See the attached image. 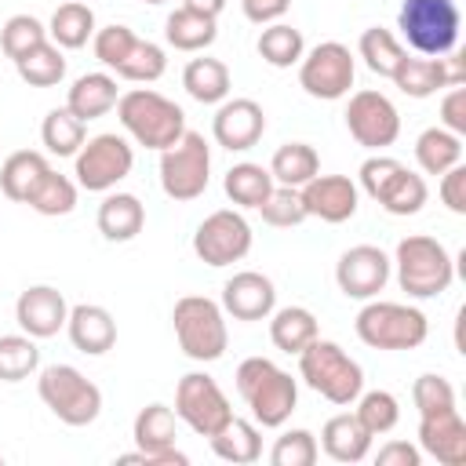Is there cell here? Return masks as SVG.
I'll return each mask as SVG.
<instances>
[{"label": "cell", "instance_id": "cell-1", "mask_svg": "<svg viewBox=\"0 0 466 466\" xmlns=\"http://www.w3.org/2000/svg\"><path fill=\"white\" fill-rule=\"evenodd\" d=\"M116 116L131 131V138L146 149H167L186 131V113L171 98L149 87H135L116 98Z\"/></svg>", "mask_w": 466, "mask_h": 466}, {"label": "cell", "instance_id": "cell-2", "mask_svg": "<svg viewBox=\"0 0 466 466\" xmlns=\"http://www.w3.org/2000/svg\"><path fill=\"white\" fill-rule=\"evenodd\" d=\"M237 390L262 426H284L299 404L295 379L266 357H248L237 368Z\"/></svg>", "mask_w": 466, "mask_h": 466}, {"label": "cell", "instance_id": "cell-3", "mask_svg": "<svg viewBox=\"0 0 466 466\" xmlns=\"http://www.w3.org/2000/svg\"><path fill=\"white\" fill-rule=\"evenodd\" d=\"M299 371H302L306 386L317 390L331 404H353L364 390L360 364L339 342H328V339H313L299 353Z\"/></svg>", "mask_w": 466, "mask_h": 466}, {"label": "cell", "instance_id": "cell-4", "mask_svg": "<svg viewBox=\"0 0 466 466\" xmlns=\"http://www.w3.org/2000/svg\"><path fill=\"white\" fill-rule=\"evenodd\" d=\"M455 277V262L448 255V248L426 233H411L397 244V280L408 295L415 299H430L448 291Z\"/></svg>", "mask_w": 466, "mask_h": 466}, {"label": "cell", "instance_id": "cell-5", "mask_svg": "<svg viewBox=\"0 0 466 466\" xmlns=\"http://www.w3.org/2000/svg\"><path fill=\"white\" fill-rule=\"evenodd\" d=\"M175 339L189 360H218L226 353V320L208 295H182L171 309Z\"/></svg>", "mask_w": 466, "mask_h": 466}, {"label": "cell", "instance_id": "cell-6", "mask_svg": "<svg viewBox=\"0 0 466 466\" xmlns=\"http://www.w3.org/2000/svg\"><path fill=\"white\" fill-rule=\"evenodd\" d=\"M426 313L404 302H368L357 313V335L371 350H415L426 342Z\"/></svg>", "mask_w": 466, "mask_h": 466}, {"label": "cell", "instance_id": "cell-7", "mask_svg": "<svg viewBox=\"0 0 466 466\" xmlns=\"http://www.w3.org/2000/svg\"><path fill=\"white\" fill-rule=\"evenodd\" d=\"M40 400L66 422V426H87L102 411V390L84 379L73 364H51L40 371Z\"/></svg>", "mask_w": 466, "mask_h": 466}, {"label": "cell", "instance_id": "cell-8", "mask_svg": "<svg viewBox=\"0 0 466 466\" xmlns=\"http://www.w3.org/2000/svg\"><path fill=\"white\" fill-rule=\"evenodd\" d=\"M397 29L422 55H448L459 40L455 0H404L397 11Z\"/></svg>", "mask_w": 466, "mask_h": 466}, {"label": "cell", "instance_id": "cell-9", "mask_svg": "<svg viewBox=\"0 0 466 466\" xmlns=\"http://www.w3.org/2000/svg\"><path fill=\"white\" fill-rule=\"evenodd\" d=\"M211 153L200 131H182V138L160 149V186L171 200H197L208 189Z\"/></svg>", "mask_w": 466, "mask_h": 466}, {"label": "cell", "instance_id": "cell-10", "mask_svg": "<svg viewBox=\"0 0 466 466\" xmlns=\"http://www.w3.org/2000/svg\"><path fill=\"white\" fill-rule=\"evenodd\" d=\"M138 451L131 455H120L116 462L120 466H186L189 459L175 448V437H178V415L167 408V404H146L138 415H135V430H131Z\"/></svg>", "mask_w": 466, "mask_h": 466}, {"label": "cell", "instance_id": "cell-11", "mask_svg": "<svg viewBox=\"0 0 466 466\" xmlns=\"http://www.w3.org/2000/svg\"><path fill=\"white\" fill-rule=\"evenodd\" d=\"M175 415L200 437H211L215 430H222L233 415L226 393L218 390V382L204 371H189L178 379V390H175Z\"/></svg>", "mask_w": 466, "mask_h": 466}, {"label": "cell", "instance_id": "cell-12", "mask_svg": "<svg viewBox=\"0 0 466 466\" xmlns=\"http://www.w3.org/2000/svg\"><path fill=\"white\" fill-rule=\"evenodd\" d=\"M131 164H135L131 146L120 135L102 131L95 138H84V146L76 149V182L91 193H102L113 189L120 178H127Z\"/></svg>", "mask_w": 466, "mask_h": 466}, {"label": "cell", "instance_id": "cell-13", "mask_svg": "<svg viewBox=\"0 0 466 466\" xmlns=\"http://www.w3.org/2000/svg\"><path fill=\"white\" fill-rule=\"evenodd\" d=\"M353 73H357V66H353L350 47L339 44V40H324V44H317V47L302 58V66H299V84H302L306 95L331 102V98H342V95L353 87Z\"/></svg>", "mask_w": 466, "mask_h": 466}, {"label": "cell", "instance_id": "cell-14", "mask_svg": "<svg viewBox=\"0 0 466 466\" xmlns=\"http://www.w3.org/2000/svg\"><path fill=\"white\" fill-rule=\"evenodd\" d=\"M193 251L208 266H229L251 251V226L240 211H211L193 233Z\"/></svg>", "mask_w": 466, "mask_h": 466}, {"label": "cell", "instance_id": "cell-15", "mask_svg": "<svg viewBox=\"0 0 466 466\" xmlns=\"http://www.w3.org/2000/svg\"><path fill=\"white\" fill-rule=\"evenodd\" d=\"M346 127L350 135L368 146V149H382V146H393L397 135H400V116H397V106L382 95V91H357L346 106Z\"/></svg>", "mask_w": 466, "mask_h": 466}, {"label": "cell", "instance_id": "cell-16", "mask_svg": "<svg viewBox=\"0 0 466 466\" xmlns=\"http://www.w3.org/2000/svg\"><path fill=\"white\" fill-rule=\"evenodd\" d=\"M335 280H339L342 295H350V299H371L390 280V258L375 244H357V248H350V251L339 255Z\"/></svg>", "mask_w": 466, "mask_h": 466}, {"label": "cell", "instance_id": "cell-17", "mask_svg": "<svg viewBox=\"0 0 466 466\" xmlns=\"http://www.w3.org/2000/svg\"><path fill=\"white\" fill-rule=\"evenodd\" d=\"M66 317H69V306H66L62 291L51 288V284H33V288H25V291L18 295V302H15V320H18V328H22L25 335H33V339H51V335H58V328L66 324Z\"/></svg>", "mask_w": 466, "mask_h": 466}, {"label": "cell", "instance_id": "cell-18", "mask_svg": "<svg viewBox=\"0 0 466 466\" xmlns=\"http://www.w3.org/2000/svg\"><path fill=\"white\" fill-rule=\"evenodd\" d=\"M211 131H215V142L226 149H251L266 131V113L255 98L222 102L211 120Z\"/></svg>", "mask_w": 466, "mask_h": 466}, {"label": "cell", "instance_id": "cell-19", "mask_svg": "<svg viewBox=\"0 0 466 466\" xmlns=\"http://www.w3.org/2000/svg\"><path fill=\"white\" fill-rule=\"evenodd\" d=\"M299 197L306 204V215H317L324 222H346L357 211V186L346 175H313L306 186H299Z\"/></svg>", "mask_w": 466, "mask_h": 466}, {"label": "cell", "instance_id": "cell-20", "mask_svg": "<svg viewBox=\"0 0 466 466\" xmlns=\"http://www.w3.org/2000/svg\"><path fill=\"white\" fill-rule=\"evenodd\" d=\"M273 302H277V291L266 273L240 269L222 284V306L237 320H262L273 313Z\"/></svg>", "mask_w": 466, "mask_h": 466}, {"label": "cell", "instance_id": "cell-21", "mask_svg": "<svg viewBox=\"0 0 466 466\" xmlns=\"http://www.w3.org/2000/svg\"><path fill=\"white\" fill-rule=\"evenodd\" d=\"M419 444L441 466H466V422H462V415L455 408L422 415V422H419Z\"/></svg>", "mask_w": 466, "mask_h": 466}, {"label": "cell", "instance_id": "cell-22", "mask_svg": "<svg viewBox=\"0 0 466 466\" xmlns=\"http://www.w3.org/2000/svg\"><path fill=\"white\" fill-rule=\"evenodd\" d=\"M66 328H69L73 346L80 353H91V357L113 350V342H116V320H113V313L106 306H95V302L73 306L69 317H66Z\"/></svg>", "mask_w": 466, "mask_h": 466}, {"label": "cell", "instance_id": "cell-23", "mask_svg": "<svg viewBox=\"0 0 466 466\" xmlns=\"http://www.w3.org/2000/svg\"><path fill=\"white\" fill-rule=\"evenodd\" d=\"M320 444H324V451H328L335 462H360V459L368 455V448H371V433L364 430V422H360L357 415L342 411V415H331V419L324 422Z\"/></svg>", "mask_w": 466, "mask_h": 466}, {"label": "cell", "instance_id": "cell-24", "mask_svg": "<svg viewBox=\"0 0 466 466\" xmlns=\"http://www.w3.org/2000/svg\"><path fill=\"white\" fill-rule=\"evenodd\" d=\"M146 226V208L135 193H109L102 204H98V233L106 240H131L138 237Z\"/></svg>", "mask_w": 466, "mask_h": 466}, {"label": "cell", "instance_id": "cell-25", "mask_svg": "<svg viewBox=\"0 0 466 466\" xmlns=\"http://www.w3.org/2000/svg\"><path fill=\"white\" fill-rule=\"evenodd\" d=\"M116 98H120V95H116V80H113L109 73H84V76L73 80L66 106L87 124V120H95V116H106V113L116 106Z\"/></svg>", "mask_w": 466, "mask_h": 466}, {"label": "cell", "instance_id": "cell-26", "mask_svg": "<svg viewBox=\"0 0 466 466\" xmlns=\"http://www.w3.org/2000/svg\"><path fill=\"white\" fill-rule=\"evenodd\" d=\"M215 15H204V11H193V7H175L164 22V36L171 47L178 51H200L215 40Z\"/></svg>", "mask_w": 466, "mask_h": 466}, {"label": "cell", "instance_id": "cell-27", "mask_svg": "<svg viewBox=\"0 0 466 466\" xmlns=\"http://www.w3.org/2000/svg\"><path fill=\"white\" fill-rule=\"evenodd\" d=\"M44 171H47L44 153H36V149H18V153H11V157L4 160V167H0V189H4V197L25 204Z\"/></svg>", "mask_w": 466, "mask_h": 466}, {"label": "cell", "instance_id": "cell-28", "mask_svg": "<svg viewBox=\"0 0 466 466\" xmlns=\"http://www.w3.org/2000/svg\"><path fill=\"white\" fill-rule=\"evenodd\" d=\"M269 339L284 353H302L317 339V317L306 306H284L269 320Z\"/></svg>", "mask_w": 466, "mask_h": 466}, {"label": "cell", "instance_id": "cell-29", "mask_svg": "<svg viewBox=\"0 0 466 466\" xmlns=\"http://www.w3.org/2000/svg\"><path fill=\"white\" fill-rule=\"evenodd\" d=\"M404 95H411V98H430L437 87H448V76H444V62H441V55H433V58H400L397 62V69H393V76H390Z\"/></svg>", "mask_w": 466, "mask_h": 466}, {"label": "cell", "instance_id": "cell-30", "mask_svg": "<svg viewBox=\"0 0 466 466\" xmlns=\"http://www.w3.org/2000/svg\"><path fill=\"white\" fill-rule=\"evenodd\" d=\"M320 171V157L309 142H284L277 146L273 160H269V175L280 182V186H306L313 175Z\"/></svg>", "mask_w": 466, "mask_h": 466}, {"label": "cell", "instance_id": "cell-31", "mask_svg": "<svg viewBox=\"0 0 466 466\" xmlns=\"http://www.w3.org/2000/svg\"><path fill=\"white\" fill-rule=\"evenodd\" d=\"M208 441H211V451H215L218 459H226V462H237V466H244V462H255V459H258V451H262L258 430H255L251 422L237 419V415H229V422H226L222 430H215Z\"/></svg>", "mask_w": 466, "mask_h": 466}, {"label": "cell", "instance_id": "cell-32", "mask_svg": "<svg viewBox=\"0 0 466 466\" xmlns=\"http://www.w3.org/2000/svg\"><path fill=\"white\" fill-rule=\"evenodd\" d=\"M182 87L204 106L222 102L229 95V69L222 58H193L182 69Z\"/></svg>", "mask_w": 466, "mask_h": 466}, {"label": "cell", "instance_id": "cell-33", "mask_svg": "<svg viewBox=\"0 0 466 466\" xmlns=\"http://www.w3.org/2000/svg\"><path fill=\"white\" fill-rule=\"evenodd\" d=\"M222 189H226V197H229L233 204H240V208H258V204L269 197V189H273V175H269V167L244 160V164H233V167L226 171Z\"/></svg>", "mask_w": 466, "mask_h": 466}, {"label": "cell", "instance_id": "cell-34", "mask_svg": "<svg viewBox=\"0 0 466 466\" xmlns=\"http://www.w3.org/2000/svg\"><path fill=\"white\" fill-rule=\"evenodd\" d=\"M95 36V15L80 0H66L51 15V40L58 47H84Z\"/></svg>", "mask_w": 466, "mask_h": 466}, {"label": "cell", "instance_id": "cell-35", "mask_svg": "<svg viewBox=\"0 0 466 466\" xmlns=\"http://www.w3.org/2000/svg\"><path fill=\"white\" fill-rule=\"evenodd\" d=\"M459 157H462V142H459V135L448 131V127H426V131L415 138V160H419L422 171H430V175L448 171L451 164H459Z\"/></svg>", "mask_w": 466, "mask_h": 466}, {"label": "cell", "instance_id": "cell-36", "mask_svg": "<svg viewBox=\"0 0 466 466\" xmlns=\"http://www.w3.org/2000/svg\"><path fill=\"white\" fill-rule=\"evenodd\" d=\"M15 69H18V76H22L29 87H51V84H58V80L66 76V58H62L58 44L44 40V44H36L33 51H25V55L15 62Z\"/></svg>", "mask_w": 466, "mask_h": 466}, {"label": "cell", "instance_id": "cell-37", "mask_svg": "<svg viewBox=\"0 0 466 466\" xmlns=\"http://www.w3.org/2000/svg\"><path fill=\"white\" fill-rule=\"evenodd\" d=\"M40 138H44V146H47L51 153H58V157H73V153L84 146L87 131H84V120H80L69 106H58V109H51V113L44 116Z\"/></svg>", "mask_w": 466, "mask_h": 466}, {"label": "cell", "instance_id": "cell-38", "mask_svg": "<svg viewBox=\"0 0 466 466\" xmlns=\"http://www.w3.org/2000/svg\"><path fill=\"white\" fill-rule=\"evenodd\" d=\"M255 47H258L262 62H269L277 69H288V66H295L302 58V33L295 25H288V22H273V25H266L258 33Z\"/></svg>", "mask_w": 466, "mask_h": 466}, {"label": "cell", "instance_id": "cell-39", "mask_svg": "<svg viewBox=\"0 0 466 466\" xmlns=\"http://www.w3.org/2000/svg\"><path fill=\"white\" fill-rule=\"evenodd\" d=\"M25 204L33 211H40V215H69L76 208V186L66 175H58V171L47 167L40 175V182L33 186V193H29Z\"/></svg>", "mask_w": 466, "mask_h": 466}, {"label": "cell", "instance_id": "cell-40", "mask_svg": "<svg viewBox=\"0 0 466 466\" xmlns=\"http://www.w3.org/2000/svg\"><path fill=\"white\" fill-rule=\"evenodd\" d=\"M357 47H360V58L368 62V69H371V73H379V76H393L397 62L404 58V47H400V40H397L390 29H382V25H371V29H364Z\"/></svg>", "mask_w": 466, "mask_h": 466}, {"label": "cell", "instance_id": "cell-41", "mask_svg": "<svg viewBox=\"0 0 466 466\" xmlns=\"http://www.w3.org/2000/svg\"><path fill=\"white\" fill-rule=\"evenodd\" d=\"M379 204H382L390 215H415V211L426 204V182H422V175L400 167V171L386 182V189L379 193Z\"/></svg>", "mask_w": 466, "mask_h": 466}, {"label": "cell", "instance_id": "cell-42", "mask_svg": "<svg viewBox=\"0 0 466 466\" xmlns=\"http://www.w3.org/2000/svg\"><path fill=\"white\" fill-rule=\"evenodd\" d=\"M40 364L33 335H0V382H22Z\"/></svg>", "mask_w": 466, "mask_h": 466}, {"label": "cell", "instance_id": "cell-43", "mask_svg": "<svg viewBox=\"0 0 466 466\" xmlns=\"http://www.w3.org/2000/svg\"><path fill=\"white\" fill-rule=\"evenodd\" d=\"M47 40V29L40 25V18H33V15H11L7 22H4V29H0V47H4V55L11 58V62H18L25 51H33L36 44H44Z\"/></svg>", "mask_w": 466, "mask_h": 466}, {"label": "cell", "instance_id": "cell-44", "mask_svg": "<svg viewBox=\"0 0 466 466\" xmlns=\"http://www.w3.org/2000/svg\"><path fill=\"white\" fill-rule=\"evenodd\" d=\"M164 66H167V58H164V51H160L153 40H135L131 51L124 55V62L116 66V76L149 84V80H157V76L164 73Z\"/></svg>", "mask_w": 466, "mask_h": 466}, {"label": "cell", "instance_id": "cell-45", "mask_svg": "<svg viewBox=\"0 0 466 466\" xmlns=\"http://www.w3.org/2000/svg\"><path fill=\"white\" fill-rule=\"evenodd\" d=\"M353 415L364 422V430H368L371 437H379V433H390V430L397 426L400 408H397V397H393V393H386V390H371V393L360 397V404H357Z\"/></svg>", "mask_w": 466, "mask_h": 466}, {"label": "cell", "instance_id": "cell-46", "mask_svg": "<svg viewBox=\"0 0 466 466\" xmlns=\"http://www.w3.org/2000/svg\"><path fill=\"white\" fill-rule=\"evenodd\" d=\"M258 211L269 226H299L306 218V204L295 186H273L269 197L258 204Z\"/></svg>", "mask_w": 466, "mask_h": 466}, {"label": "cell", "instance_id": "cell-47", "mask_svg": "<svg viewBox=\"0 0 466 466\" xmlns=\"http://www.w3.org/2000/svg\"><path fill=\"white\" fill-rule=\"evenodd\" d=\"M273 466H313L317 462V441L309 430H291L284 437H277L273 451H269Z\"/></svg>", "mask_w": 466, "mask_h": 466}, {"label": "cell", "instance_id": "cell-48", "mask_svg": "<svg viewBox=\"0 0 466 466\" xmlns=\"http://www.w3.org/2000/svg\"><path fill=\"white\" fill-rule=\"evenodd\" d=\"M411 397H415L419 415H433V411L455 408V390H451V382L444 375H419L415 386H411Z\"/></svg>", "mask_w": 466, "mask_h": 466}, {"label": "cell", "instance_id": "cell-49", "mask_svg": "<svg viewBox=\"0 0 466 466\" xmlns=\"http://www.w3.org/2000/svg\"><path fill=\"white\" fill-rule=\"evenodd\" d=\"M135 40H138V36H135L127 25H120V22L102 25V29L95 33V58H98L102 66L116 69V66L124 62V55L131 51V44H135Z\"/></svg>", "mask_w": 466, "mask_h": 466}, {"label": "cell", "instance_id": "cell-50", "mask_svg": "<svg viewBox=\"0 0 466 466\" xmlns=\"http://www.w3.org/2000/svg\"><path fill=\"white\" fill-rule=\"evenodd\" d=\"M400 167H404V164L393 160V157H382V153H379V157H368V160L360 164V186H364V193L379 200V193L386 189V182H390Z\"/></svg>", "mask_w": 466, "mask_h": 466}, {"label": "cell", "instance_id": "cell-51", "mask_svg": "<svg viewBox=\"0 0 466 466\" xmlns=\"http://www.w3.org/2000/svg\"><path fill=\"white\" fill-rule=\"evenodd\" d=\"M441 200L455 211V215H466V167L462 164H451L448 171H441Z\"/></svg>", "mask_w": 466, "mask_h": 466}, {"label": "cell", "instance_id": "cell-52", "mask_svg": "<svg viewBox=\"0 0 466 466\" xmlns=\"http://www.w3.org/2000/svg\"><path fill=\"white\" fill-rule=\"evenodd\" d=\"M441 120H444V127L455 131V135L466 131V87H462V84L451 87V91L441 98Z\"/></svg>", "mask_w": 466, "mask_h": 466}, {"label": "cell", "instance_id": "cell-53", "mask_svg": "<svg viewBox=\"0 0 466 466\" xmlns=\"http://www.w3.org/2000/svg\"><path fill=\"white\" fill-rule=\"evenodd\" d=\"M375 462L379 466H419V448H411L408 441H390L379 448Z\"/></svg>", "mask_w": 466, "mask_h": 466}, {"label": "cell", "instance_id": "cell-54", "mask_svg": "<svg viewBox=\"0 0 466 466\" xmlns=\"http://www.w3.org/2000/svg\"><path fill=\"white\" fill-rule=\"evenodd\" d=\"M240 7L251 22H273L291 7V0H240Z\"/></svg>", "mask_w": 466, "mask_h": 466}, {"label": "cell", "instance_id": "cell-55", "mask_svg": "<svg viewBox=\"0 0 466 466\" xmlns=\"http://www.w3.org/2000/svg\"><path fill=\"white\" fill-rule=\"evenodd\" d=\"M444 62V76H448V87H459V84H466V55L462 51H448V58H441Z\"/></svg>", "mask_w": 466, "mask_h": 466}, {"label": "cell", "instance_id": "cell-56", "mask_svg": "<svg viewBox=\"0 0 466 466\" xmlns=\"http://www.w3.org/2000/svg\"><path fill=\"white\" fill-rule=\"evenodd\" d=\"M182 7H193V11H204V15H218L226 7V0H182Z\"/></svg>", "mask_w": 466, "mask_h": 466}, {"label": "cell", "instance_id": "cell-57", "mask_svg": "<svg viewBox=\"0 0 466 466\" xmlns=\"http://www.w3.org/2000/svg\"><path fill=\"white\" fill-rule=\"evenodd\" d=\"M146 4H164V0H146Z\"/></svg>", "mask_w": 466, "mask_h": 466}, {"label": "cell", "instance_id": "cell-58", "mask_svg": "<svg viewBox=\"0 0 466 466\" xmlns=\"http://www.w3.org/2000/svg\"><path fill=\"white\" fill-rule=\"evenodd\" d=\"M0 466H4V455H0Z\"/></svg>", "mask_w": 466, "mask_h": 466}]
</instances>
